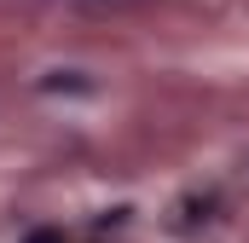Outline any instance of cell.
<instances>
[{
  "mask_svg": "<svg viewBox=\"0 0 249 243\" xmlns=\"http://www.w3.org/2000/svg\"><path fill=\"white\" fill-rule=\"evenodd\" d=\"M29 243H64V238H58V232H35Z\"/></svg>",
  "mask_w": 249,
  "mask_h": 243,
  "instance_id": "1",
  "label": "cell"
}]
</instances>
